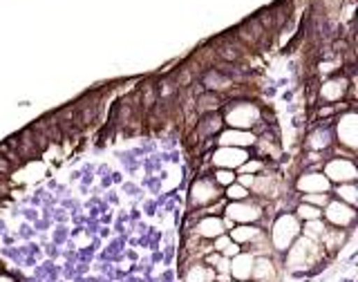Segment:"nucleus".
<instances>
[{
    "label": "nucleus",
    "mask_w": 358,
    "mask_h": 282,
    "mask_svg": "<svg viewBox=\"0 0 358 282\" xmlns=\"http://www.w3.org/2000/svg\"><path fill=\"white\" fill-rule=\"evenodd\" d=\"M300 220L296 216H282L278 218L273 229L266 233L268 238V244H271V249L275 255H282L291 244H294L298 238H300Z\"/></svg>",
    "instance_id": "nucleus-2"
},
{
    "label": "nucleus",
    "mask_w": 358,
    "mask_h": 282,
    "mask_svg": "<svg viewBox=\"0 0 358 282\" xmlns=\"http://www.w3.org/2000/svg\"><path fill=\"white\" fill-rule=\"evenodd\" d=\"M327 224H324V220L322 218H318V220H309V222H305V229L300 231V235H305V238H309V240H313V242H318L320 244V240H322V235L327 233Z\"/></svg>",
    "instance_id": "nucleus-15"
},
{
    "label": "nucleus",
    "mask_w": 358,
    "mask_h": 282,
    "mask_svg": "<svg viewBox=\"0 0 358 282\" xmlns=\"http://www.w3.org/2000/svg\"><path fill=\"white\" fill-rule=\"evenodd\" d=\"M300 188L305 190L307 195H313V193H324V190L329 188V184H327V177H322L318 173H309L300 179Z\"/></svg>",
    "instance_id": "nucleus-12"
},
{
    "label": "nucleus",
    "mask_w": 358,
    "mask_h": 282,
    "mask_svg": "<svg viewBox=\"0 0 358 282\" xmlns=\"http://www.w3.org/2000/svg\"><path fill=\"white\" fill-rule=\"evenodd\" d=\"M244 160H246V155L240 150H220V153L213 155V162H217L220 166H227L229 171L233 166H242Z\"/></svg>",
    "instance_id": "nucleus-14"
},
{
    "label": "nucleus",
    "mask_w": 358,
    "mask_h": 282,
    "mask_svg": "<svg viewBox=\"0 0 358 282\" xmlns=\"http://www.w3.org/2000/svg\"><path fill=\"white\" fill-rule=\"evenodd\" d=\"M213 182H215L217 186H231L233 182H235V173L233 171H229V168H222V171H217L215 173V179H213Z\"/></svg>",
    "instance_id": "nucleus-19"
},
{
    "label": "nucleus",
    "mask_w": 358,
    "mask_h": 282,
    "mask_svg": "<svg viewBox=\"0 0 358 282\" xmlns=\"http://www.w3.org/2000/svg\"><path fill=\"white\" fill-rule=\"evenodd\" d=\"M222 143H240V146H249L253 143V134H244V132H224L220 137Z\"/></svg>",
    "instance_id": "nucleus-17"
},
{
    "label": "nucleus",
    "mask_w": 358,
    "mask_h": 282,
    "mask_svg": "<svg viewBox=\"0 0 358 282\" xmlns=\"http://www.w3.org/2000/svg\"><path fill=\"white\" fill-rule=\"evenodd\" d=\"M0 282H16V280L11 278V276H7V274H3V272H0Z\"/></svg>",
    "instance_id": "nucleus-21"
},
{
    "label": "nucleus",
    "mask_w": 358,
    "mask_h": 282,
    "mask_svg": "<svg viewBox=\"0 0 358 282\" xmlns=\"http://www.w3.org/2000/svg\"><path fill=\"white\" fill-rule=\"evenodd\" d=\"M220 128H222V117L215 115V112H210V115H204V119L197 121V130H199V134L204 139L215 137V134L220 132Z\"/></svg>",
    "instance_id": "nucleus-13"
},
{
    "label": "nucleus",
    "mask_w": 358,
    "mask_h": 282,
    "mask_svg": "<svg viewBox=\"0 0 358 282\" xmlns=\"http://www.w3.org/2000/svg\"><path fill=\"white\" fill-rule=\"evenodd\" d=\"M322 218H324V224L345 231L356 222V211H354V206L345 204V202H327V204H324V211H322Z\"/></svg>",
    "instance_id": "nucleus-4"
},
{
    "label": "nucleus",
    "mask_w": 358,
    "mask_h": 282,
    "mask_svg": "<svg viewBox=\"0 0 358 282\" xmlns=\"http://www.w3.org/2000/svg\"><path fill=\"white\" fill-rule=\"evenodd\" d=\"M296 218L298 220H305V222H309V220H318V218H322V209H316V206H311V204H302L298 206V211H296Z\"/></svg>",
    "instance_id": "nucleus-16"
},
{
    "label": "nucleus",
    "mask_w": 358,
    "mask_h": 282,
    "mask_svg": "<svg viewBox=\"0 0 358 282\" xmlns=\"http://www.w3.org/2000/svg\"><path fill=\"white\" fill-rule=\"evenodd\" d=\"M220 186L215 182H210V179H199L197 186L193 188V204L197 206H206L210 202L220 199Z\"/></svg>",
    "instance_id": "nucleus-10"
},
{
    "label": "nucleus",
    "mask_w": 358,
    "mask_h": 282,
    "mask_svg": "<svg viewBox=\"0 0 358 282\" xmlns=\"http://www.w3.org/2000/svg\"><path fill=\"white\" fill-rule=\"evenodd\" d=\"M227 197L233 199V202H242V199L249 197V188H244L242 184L233 182L231 186H227Z\"/></svg>",
    "instance_id": "nucleus-18"
},
{
    "label": "nucleus",
    "mask_w": 358,
    "mask_h": 282,
    "mask_svg": "<svg viewBox=\"0 0 358 282\" xmlns=\"http://www.w3.org/2000/svg\"><path fill=\"white\" fill-rule=\"evenodd\" d=\"M282 255H260L255 258L249 282H280L282 280Z\"/></svg>",
    "instance_id": "nucleus-3"
},
{
    "label": "nucleus",
    "mask_w": 358,
    "mask_h": 282,
    "mask_svg": "<svg viewBox=\"0 0 358 282\" xmlns=\"http://www.w3.org/2000/svg\"><path fill=\"white\" fill-rule=\"evenodd\" d=\"M227 218L238 224H253L262 218V211L255 204H251L249 199H242V202H233V204L227 206Z\"/></svg>",
    "instance_id": "nucleus-6"
},
{
    "label": "nucleus",
    "mask_w": 358,
    "mask_h": 282,
    "mask_svg": "<svg viewBox=\"0 0 358 282\" xmlns=\"http://www.w3.org/2000/svg\"><path fill=\"white\" fill-rule=\"evenodd\" d=\"M182 282H217V274H215V269L208 267L204 260L188 262L184 265Z\"/></svg>",
    "instance_id": "nucleus-8"
},
{
    "label": "nucleus",
    "mask_w": 358,
    "mask_h": 282,
    "mask_svg": "<svg viewBox=\"0 0 358 282\" xmlns=\"http://www.w3.org/2000/svg\"><path fill=\"white\" fill-rule=\"evenodd\" d=\"M229 282H235V280H229Z\"/></svg>",
    "instance_id": "nucleus-22"
},
{
    "label": "nucleus",
    "mask_w": 358,
    "mask_h": 282,
    "mask_svg": "<svg viewBox=\"0 0 358 282\" xmlns=\"http://www.w3.org/2000/svg\"><path fill=\"white\" fill-rule=\"evenodd\" d=\"M253 117H257V110L251 104H246V101H240V104L233 106L229 123H235V126H251Z\"/></svg>",
    "instance_id": "nucleus-11"
},
{
    "label": "nucleus",
    "mask_w": 358,
    "mask_h": 282,
    "mask_svg": "<svg viewBox=\"0 0 358 282\" xmlns=\"http://www.w3.org/2000/svg\"><path fill=\"white\" fill-rule=\"evenodd\" d=\"M338 197H341V202H345V204L354 206V202H356V188H354L352 184L341 186V188H338Z\"/></svg>",
    "instance_id": "nucleus-20"
},
{
    "label": "nucleus",
    "mask_w": 358,
    "mask_h": 282,
    "mask_svg": "<svg viewBox=\"0 0 358 282\" xmlns=\"http://www.w3.org/2000/svg\"><path fill=\"white\" fill-rule=\"evenodd\" d=\"M322 258H324L322 246L318 242L305 238V235H300V238L282 253V269L294 274H305L320 267Z\"/></svg>",
    "instance_id": "nucleus-1"
},
{
    "label": "nucleus",
    "mask_w": 358,
    "mask_h": 282,
    "mask_svg": "<svg viewBox=\"0 0 358 282\" xmlns=\"http://www.w3.org/2000/svg\"><path fill=\"white\" fill-rule=\"evenodd\" d=\"M224 233H229L227 231V222H224L222 218H215V216L201 218L197 222V227H195V238L206 240V242H213L215 238H220V235H224Z\"/></svg>",
    "instance_id": "nucleus-7"
},
{
    "label": "nucleus",
    "mask_w": 358,
    "mask_h": 282,
    "mask_svg": "<svg viewBox=\"0 0 358 282\" xmlns=\"http://www.w3.org/2000/svg\"><path fill=\"white\" fill-rule=\"evenodd\" d=\"M255 255L251 251H240L238 255H233L229 260V278L235 282H249L251 272H253Z\"/></svg>",
    "instance_id": "nucleus-5"
},
{
    "label": "nucleus",
    "mask_w": 358,
    "mask_h": 282,
    "mask_svg": "<svg viewBox=\"0 0 358 282\" xmlns=\"http://www.w3.org/2000/svg\"><path fill=\"white\" fill-rule=\"evenodd\" d=\"M260 235H264V231L260 227H255V224H238V227H233L229 231V238L235 242V244H240L242 249H246L249 244H253Z\"/></svg>",
    "instance_id": "nucleus-9"
}]
</instances>
